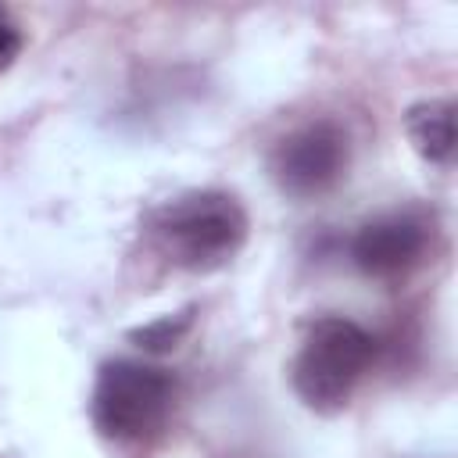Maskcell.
<instances>
[{
	"instance_id": "277c9868",
	"label": "cell",
	"mask_w": 458,
	"mask_h": 458,
	"mask_svg": "<svg viewBox=\"0 0 458 458\" xmlns=\"http://www.w3.org/2000/svg\"><path fill=\"white\" fill-rule=\"evenodd\" d=\"M347 157L351 150H347V136L340 125L308 122L276 143L268 157V172L286 197L304 200V197H318L333 190L347 172Z\"/></svg>"
},
{
	"instance_id": "5b68a950",
	"label": "cell",
	"mask_w": 458,
	"mask_h": 458,
	"mask_svg": "<svg viewBox=\"0 0 458 458\" xmlns=\"http://www.w3.org/2000/svg\"><path fill=\"white\" fill-rule=\"evenodd\" d=\"M426 250V225L408 211L379 215L365 222L351 240L354 265L372 279H394L408 272Z\"/></svg>"
},
{
	"instance_id": "ba28073f",
	"label": "cell",
	"mask_w": 458,
	"mask_h": 458,
	"mask_svg": "<svg viewBox=\"0 0 458 458\" xmlns=\"http://www.w3.org/2000/svg\"><path fill=\"white\" fill-rule=\"evenodd\" d=\"M18 50H21V32H18L14 21L0 11V72H7V68L14 64Z\"/></svg>"
},
{
	"instance_id": "52a82bcc",
	"label": "cell",
	"mask_w": 458,
	"mask_h": 458,
	"mask_svg": "<svg viewBox=\"0 0 458 458\" xmlns=\"http://www.w3.org/2000/svg\"><path fill=\"white\" fill-rule=\"evenodd\" d=\"M190 326H193V308H186V311H179V315H165V318H157V322L136 329L132 340H136L140 347H147V351H168V347H175V344L182 340V333H186Z\"/></svg>"
},
{
	"instance_id": "3957f363",
	"label": "cell",
	"mask_w": 458,
	"mask_h": 458,
	"mask_svg": "<svg viewBox=\"0 0 458 458\" xmlns=\"http://www.w3.org/2000/svg\"><path fill=\"white\" fill-rule=\"evenodd\" d=\"M172 376L143 361H107L93 386V426L114 444L154 437L172 411Z\"/></svg>"
},
{
	"instance_id": "6da1fadb",
	"label": "cell",
	"mask_w": 458,
	"mask_h": 458,
	"mask_svg": "<svg viewBox=\"0 0 458 458\" xmlns=\"http://www.w3.org/2000/svg\"><path fill=\"white\" fill-rule=\"evenodd\" d=\"M247 211L233 193L190 190L165 200L150 218V240L165 261L186 272L225 268L247 243Z\"/></svg>"
},
{
	"instance_id": "7a4b0ae2",
	"label": "cell",
	"mask_w": 458,
	"mask_h": 458,
	"mask_svg": "<svg viewBox=\"0 0 458 458\" xmlns=\"http://www.w3.org/2000/svg\"><path fill=\"white\" fill-rule=\"evenodd\" d=\"M372 354H376V340L358 322L340 315H326L311 322L290 365L297 397L318 415H333L347 408L354 386L369 372Z\"/></svg>"
},
{
	"instance_id": "8992f818",
	"label": "cell",
	"mask_w": 458,
	"mask_h": 458,
	"mask_svg": "<svg viewBox=\"0 0 458 458\" xmlns=\"http://www.w3.org/2000/svg\"><path fill=\"white\" fill-rule=\"evenodd\" d=\"M404 132L415 154L429 165H447L454 154V104L451 100H419L404 114Z\"/></svg>"
}]
</instances>
